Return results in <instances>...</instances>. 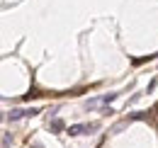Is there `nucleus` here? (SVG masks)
Here are the masks:
<instances>
[{
  "instance_id": "nucleus-2",
  "label": "nucleus",
  "mask_w": 158,
  "mask_h": 148,
  "mask_svg": "<svg viewBox=\"0 0 158 148\" xmlns=\"http://www.w3.org/2000/svg\"><path fill=\"white\" fill-rule=\"evenodd\" d=\"M32 114H39V109H12L10 119H22V117H32Z\"/></svg>"
},
{
  "instance_id": "nucleus-1",
  "label": "nucleus",
  "mask_w": 158,
  "mask_h": 148,
  "mask_svg": "<svg viewBox=\"0 0 158 148\" xmlns=\"http://www.w3.org/2000/svg\"><path fill=\"white\" fill-rule=\"evenodd\" d=\"M95 129H98V124H73V126H68V134L71 136H80V134H90Z\"/></svg>"
},
{
  "instance_id": "nucleus-3",
  "label": "nucleus",
  "mask_w": 158,
  "mask_h": 148,
  "mask_svg": "<svg viewBox=\"0 0 158 148\" xmlns=\"http://www.w3.org/2000/svg\"><path fill=\"white\" fill-rule=\"evenodd\" d=\"M49 126H51V129H54V131H61V129H63V124H61L59 119H56V121H54V124H49Z\"/></svg>"
}]
</instances>
